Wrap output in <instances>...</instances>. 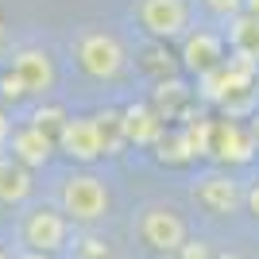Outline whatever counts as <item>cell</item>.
<instances>
[{"label": "cell", "mask_w": 259, "mask_h": 259, "mask_svg": "<svg viewBox=\"0 0 259 259\" xmlns=\"http://www.w3.org/2000/svg\"><path fill=\"white\" fill-rule=\"evenodd\" d=\"M66 51H70V62L81 70V77L97 81V85H112L120 77H128V70H132L128 43L112 27H105V23H81V27H74Z\"/></svg>", "instance_id": "1"}, {"label": "cell", "mask_w": 259, "mask_h": 259, "mask_svg": "<svg viewBox=\"0 0 259 259\" xmlns=\"http://www.w3.org/2000/svg\"><path fill=\"white\" fill-rule=\"evenodd\" d=\"M58 209H62L74 225H97L112 213V194L108 182L89 170H70L58 186Z\"/></svg>", "instance_id": "2"}, {"label": "cell", "mask_w": 259, "mask_h": 259, "mask_svg": "<svg viewBox=\"0 0 259 259\" xmlns=\"http://www.w3.org/2000/svg\"><path fill=\"white\" fill-rule=\"evenodd\" d=\"M132 20L155 43H182L194 27V0H132Z\"/></svg>", "instance_id": "3"}, {"label": "cell", "mask_w": 259, "mask_h": 259, "mask_svg": "<svg viewBox=\"0 0 259 259\" xmlns=\"http://www.w3.org/2000/svg\"><path fill=\"white\" fill-rule=\"evenodd\" d=\"M136 236L143 240V248L159 251V255H178V248L190 240V225L170 205H143L136 217Z\"/></svg>", "instance_id": "4"}, {"label": "cell", "mask_w": 259, "mask_h": 259, "mask_svg": "<svg viewBox=\"0 0 259 259\" xmlns=\"http://www.w3.org/2000/svg\"><path fill=\"white\" fill-rule=\"evenodd\" d=\"M54 143L74 162H97L101 155H108V136L101 116H62V124L54 132Z\"/></svg>", "instance_id": "5"}, {"label": "cell", "mask_w": 259, "mask_h": 259, "mask_svg": "<svg viewBox=\"0 0 259 259\" xmlns=\"http://www.w3.org/2000/svg\"><path fill=\"white\" fill-rule=\"evenodd\" d=\"M12 74L20 77L27 97H51L54 85H58V58L39 43L16 47L12 51Z\"/></svg>", "instance_id": "6"}, {"label": "cell", "mask_w": 259, "mask_h": 259, "mask_svg": "<svg viewBox=\"0 0 259 259\" xmlns=\"http://www.w3.org/2000/svg\"><path fill=\"white\" fill-rule=\"evenodd\" d=\"M70 225H74V221L58 205H35L20 225V244L23 248H35V251L58 255V251L66 248V240H70Z\"/></svg>", "instance_id": "7"}, {"label": "cell", "mask_w": 259, "mask_h": 259, "mask_svg": "<svg viewBox=\"0 0 259 259\" xmlns=\"http://www.w3.org/2000/svg\"><path fill=\"white\" fill-rule=\"evenodd\" d=\"M182 70L190 77H201V74H209L221 58L228 54V43H225V31L217 27V23H194L190 31L182 35Z\"/></svg>", "instance_id": "8"}, {"label": "cell", "mask_w": 259, "mask_h": 259, "mask_svg": "<svg viewBox=\"0 0 259 259\" xmlns=\"http://www.w3.org/2000/svg\"><path fill=\"white\" fill-rule=\"evenodd\" d=\"M194 201L213 217H228L244 205V186L228 170H209L194 182Z\"/></svg>", "instance_id": "9"}, {"label": "cell", "mask_w": 259, "mask_h": 259, "mask_svg": "<svg viewBox=\"0 0 259 259\" xmlns=\"http://www.w3.org/2000/svg\"><path fill=\"white\" fill-rule=\"evenodd\" d=\"M54 151H58V143H54V136L43 128V120L16 124V132H12V140H8V155H16V159H20L23 166H31V170L47 166V162L54 159Z\"/></svg>", "instance_id": "10"}, {"label": "cell", "mask_w": 259, "mask_h": 259, "mask_svg": "<svg viewBox=\"0 0 259 259\" xmlns=\"http://www.w3.org/2000/svg\"><path fill=\"white\" fill-rule=\"evenodd\" d=\"M209 151L217 155L221 162H228V166H244V162L255 159V143H251L248 136V124L236 116H225L221 124H213V143H209Z\"/></svg>", "instance_id": "11"}, {"label": "cell", "mask_w": 259, "mask_h": 259, "mask_svg": "<svg viewBox=\"0 0 259 259\" xmlns=\"http://www.w3.org/2000/svg\"><path fill=\"white\" fill-rule=\"evenodd\" d=\"M221 31H225V43L236 58L259 66V16L240 12V16H232L228 23H221Z\"/></svg>", "instance_id": "12"}, {"label": "cell", "mask_w": 259, "mask_h": 259, "mask_svg": "<svg viewBox=\"0 0 259 259\" xmlns=\"http://www.w3.org/2000/svg\"><path fill=\"white\" fill-rule=\"evenodd\" d=\"M35 190L31 166H23L16 155L0 151V205H23Z\"/></svg>", "instance_id": "13"}, {"label": "cell", "mask_w": 259, "mask_h": 259, "mask_svg": "<svg viewBox=\"0 0 259 259\" xmlns=\"http://www.w3.org/2000/svg\"><path fill=\"white\" fill-rule=\"evenodd\" d=\"M124 124V136L128 140H136V143H151V140H159V116L155 112H147V108H128V116L120 120Z\"/></svg>", "instance_id": "14"}, {"label": "cell", "mask_w": 259, "mask_h": 259, "mask_svg": "<svg viewBox=\"0 0 259 259\" xmlns=\"http://www.w3.org/2000/svg\"><path fill=\"white\" fill-rule=\"evenodd\" d=\"M201 4V12H205L209 20L221 27V23H228L232 16H240L244 12V0H197Z\"/></svg>", "instance_id": "15"}, {"label": "cell", "mask_w": 259, "mask_h": 259, "mask_svg": "<svg viewBox=\"0 0 259 259\" xmlns=\"http://www.w3.org/2000/svg\"><path fill=\"white\" fill-rule=\"evenodd\" d=\"M213 255H217V251L209 248V240H201V236H197V240L190 236L182 248H178V259H213Z\"/></svg>", "instance_id": "16"}, {"label": "cell", "mask_w": 259, "mask_h": 259, "mask_svg": "<svg viewBox=\"0 0 259 259\" xmlns=\"http://www.w3.org/2000/svg\"><path fill=\"white\" fill-rule=\"evenodd\" d=\"M16 132V120L8 116V108H0V151H8V140Z\"/></svg>", "instance_id": "17"}, {"label": "cell", "mask_w": 259, "mask_h": 259, "mask_svg": "<svg viewBox=\"0 0 259 259\" xmlns=\"http://www.w3.org/2000/svg\"><path fill=\"white\" fill-rule=\"evenodd\" d=\"M244 209H248V213L259 221V178L248 186V190H244Z\"/></svg>", "instance_id": "18"}, {"label": "cell", "mask_w": 259, "mask_h": 259, "mask_svg": "<svg viewBox=\"0 0 259 259\" xmlns=\"http://www.w3.org/2000/svg\"><path fill=\"white\" fill-rule=\"evenodd\" d=\"M12 259H54V255H51V251H35V248H23V244H20V248L12 251Z\"/></svg>", "instance_id": "19"}, {"label": "cell", "mask_w": 259, "mask_h": 259, "mask_svg": "<svg viewBox=\"0 0 259 259\" xmlns=\"http://www.w3.org/2000/svg\"><path fill=\"white\" fill-rule=\"evenodd\" d=\"M244 124H248V136H251V143H255V151H259V108L244 120Z\"/></svg>", "instance_id": "20"}, {"label": "cell", "mask_w": 259, "mask_h": 259, "mask_svg": "<svg viewBox=\"0 0 259 259\" xmlns=\"http://www.w3.org/2000/svg\"><path fill=\"white\" fill-rule=\"evenodd\" d=\"M244 12H251V16H259V0H244Z\"/></svg>", "instance_id": "21"}, {"label": "cell", "mask_w": 259, "mask_h": 259, "mask_svg": "<svg viewBox=\"0 0 259 259\" xmlns=\"http://www.w3.org/2000/svg\"><path fill=\"white\" fill-rule=\"evenodd\" d=\"M213 259H244V255H240V251H217Z\"/></svg>", "instance_id": "22"}, {"label": "cell", "mask_w": 259, "mask_h": 259, "mask_svg": "<svg viewBox=\"0 0 259 259\" xmlns=\"http://www.w3.org/2000/svg\"><path fill=\"white\" fill-rule=\"evenodd\" d=\"M0 259H12V251H8V248H0Z\"/></svg>", "instance_id": "23"}, {"label": "cell", "mask_w": 259, "mask_h": 259, "mask_svg": "<svg viewBox=\"0 0 259 259\" xmlns=\"http://www.w3.org/2000/svg\"><path fill=\"white\" fill-rule=\"evenodd\" d=\"M255 101H259V77H255Z\"/></svg>", "instance_id": "24"}]
</instances>
